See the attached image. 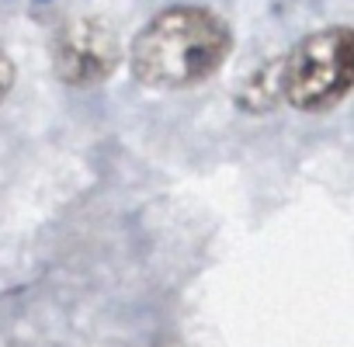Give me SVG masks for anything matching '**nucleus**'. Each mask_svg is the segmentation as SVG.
I'll list each match as a JSON object with an SVG mask.
<instances>
[{
  "label": "nucleus",
  "mask_w": 354,
  "mask_h": 347,
  "mask_svg": "<svg viewBox=\"0 0 354 347\" xmlns=\"http://www.w3.org/2000/svg\"><path fill=\"white\" fill-rule=\"evenodd\" d=\"M233 53V28L198 4L156 11L129 46V70L149 91H192L212 80Z\"/></svg>",
  "instance_id": "obj_1"
},
{
  "label": "nucleus",
  "mask_w": 354,
  "mask_h": 347,
  "mask_svg": "<svg viewBox=\"0 0 354 347\" xmlns=\"http://www.w3.org/2000/svg\"><path fill=\"white\" fill-rule=\"evenodd\" d=\"M281 101L319 115L337 108L354 87V32L347 25H330L299 39L288 56L278 59Z\"/></svg>",
  "instance_id": "obj_2"
},
{
  "label": "nucleus",
  "mask_w": 354,
  "mask_h": 347,
  "mask_svg": "<svg viewBox=\"0 0 354 347\" xmlns=\"http://www.w3.org/2000/svg\"><path fill=\"white\" fill-rule=\"evenodd\" d=\"M49 53L56 77L70 87H97L111 80V73L125 59L118 32L94 15L63 21L53 35Z\"/></svg>",
  "instance_id": "obj_3"
},
{
  "label": "nucleus",
  "mask_w": 354,
  "mask_h": 347,
  "mask_svg": "<svg viewBox=\"0 0 354 347\" xmlns=\"http://www.w3.org/2000/svg\"><path fill=\"white\" fill-rule=\"evenodd\" d=\"M281 101V84H278V59L264 70H257L247 87L240 91V108L247 111H271Z\"/></svg>",
  "instance_id": "obj_4"
},
{
  "label": "nucleus",
  "mask_w": 354,
  "mask_h": 347,
  "mask_svg": "<svg viewBox=\"0 0 354 347\" xmlns=\"http://www.w3.org/2000/svg\"><path fill=\"white\" fill-rule=\"evenodd\" d=\"M15 80H18V70H15V59L0 49V104L8 101V94L15 91Z\"/></svg>",
  "instance_id": "obj_5"
},
{
  "label": "nucleus",
  "mask_w": 354,
  "mask_h": 347,
  "mask_svg": "<svg viewBox=\"0 0 354 347\" xmlns=\"http://www.w3.org/2000/svg\"><path fill=\"white\" fill-rule=\"evenodd\" d=\"M35 4H46V0H35Z\"/></svg>",
  "instance_id": "obj_6"
}]
</instances>
